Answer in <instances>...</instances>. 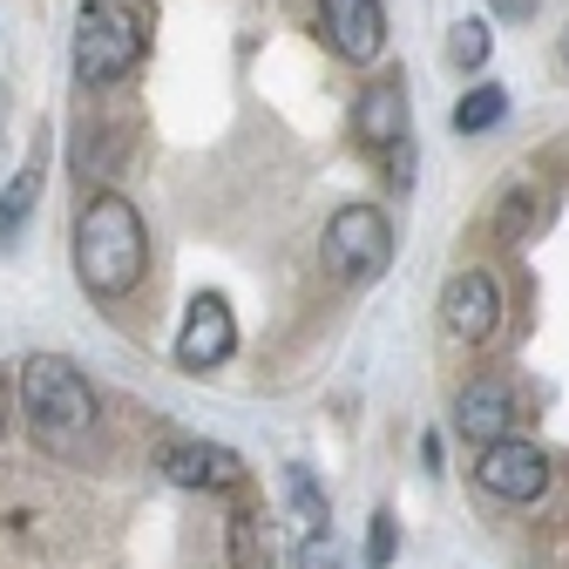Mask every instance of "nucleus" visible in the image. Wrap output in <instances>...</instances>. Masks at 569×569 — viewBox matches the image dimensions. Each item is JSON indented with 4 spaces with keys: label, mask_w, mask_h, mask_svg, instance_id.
Listing matches in <instances>:
<instances>
[{
    "label": "nucleus",
    "mask_w": 569,
    "mask_h": 569,
    "mask_svg": "<svg viewBox=\"0 0 569 569\" xmlns=\"http://www.w3.org/2000/svg\"><path fill=\"white\" fill-rule=\"evenodd\" d=\"M142 271H150V231H142L136 203L116 190L89 197L76 218V278L89 284V299H129Z\"/></svg>",
    "instance_id": "obj_1"
},
{
    "label": "nucleus",
    "mask_w": 569,
    "mask_h": 569,
    "mask_svg": "<svg viewBox=\"0 0 569 569\" xmlns=\"http://www.w3.org/2000/svg\"><path fill=\"white\" fill-rule=\"evenodd\" d=\"M21 413L34 427V441L61 461H82L96 448V427H102V400L96 387L54 360V352H34V360H21Z\"/></svg>",
    "instance_id": "obj_2"
},
{
    "label": "nucleus",
    "mask_w": 569,
    "mask_h": 569,
    "mask_svg": "<svg viewBox=\"0 0 569 569\" xmlns=\"http://www.w3.org/2000/svg\"><path fill=\"white\" fill-rule=\"evenodd\" d=\"M142 61V21L122 0H82L76 8V82L82 89H116Z\"/></svg>",
    "instance_id": "obj_3"
},
{
    "label": "nucleus",
    "mask_w": 569,
    "mask_h": 569,
    "mask_svg": "<svg viewBox=\"0 0 569 569\" xmlns=\"http://www.w3.org/2000/svg\"><path fill=\"white\" fill-rule=\"evenodd\" d=\"M326 264L346 284H373L393 264V224H387V210H373V203L332 210V224H326Z\"/></svg>",
    "instance_id": "obj_4"
},
{
    "label": "nucleus",
    "mask_w": 569,
    "mask_h": 569,
    "mask_svg": "<svg viewBox=\"0 0 569 569\" xmlns=\"http://www.w3.org/2000/svg\"><path fill=\"white\" fill-rule=\"evenodd\" d=\"M441 326L461 346H488L495 332H502V278H495L488 264L455 271L448 292H441Z\"/></svg>",
    "instance_id": "obj_5"
},
{
    "label": "nucleus",
    "mask_w": 569,
    "mask_h": 569,
    "mask_svg": "<svg viewBox=\"0 0 569 569\" xmlns=\"http://www.w3.org/2000/svg\"><path fill=\"white\" fill-rule=\"evenodd\" d=\"M481 461H475V481L495 495V502H542L549 495V448H536V441H488V448H475Z\"/></svg>",
    "instance_id": "obj_6"
},
{
    "label": "nucleus",
    "mask_w": 569,
    "mask_h": 569,
    "mask_svg": "<svg viewBox=\"0 0 569 569\" xmlns=\"http://www.w3.org/2000/svg\"><path fill=\"white\" fill-rule=\"evenodd\" d=\"M516 420H522V400H516V387H509L502 373H475V380H461V393H455V435H461L468 448L509 441Z\"/></svg>",
    "instance_id": "obj_7"
},
{
    "label": "nucleus",
    "mask_w": 569,
    "mask_h": 569,
    "mask_svg": "<svg viewBox=\"0 0 569 569\" xmlns=\"http://www.w3.org/2000/svg\"><path fill=\"white\" fill-rule=\"evenodd\" d=\"M319 28H326V48L352 68H373L387 54V8L380 0H319Z\"/></svg>",
    "instance_id": "obj_8"
},
{
    "label": "nucleus",
    "mask_w": 569,
    "mask_h": 569,
    "mask_svg": "<svg viewBox=\"0 0 569 569\" xmlns=\"http://www.w3.org/2000/svg\"><path fill=\"white\" fill-rule=\"evenodd\" d=\"M231 346H238V319L218 292H197L190 312H183V332H177V367L183 373H210V367H224L231 360Z\"/></svg>",
    "instance_id": "obj_9"
},
{
    "label": "nucleus",
    "mask_w": 569,
    "mask_h": 569,
    "mask_svg": "<svg viewBox=\"0 0 569 569\" xmlns=\"http://www.w3.org/2000/svg\"><path fill=\"white\" fill-rule=\"evenodd\" d=\"M157 468H163L170 488H238L244 481V461L218 441H170Z\"/></svg>",
    "instance_id": "obj_10"
},
{
    "label": "nucleus",
    "mask_w": 569,
    "mask_h": 569,
    "mask_svg": "<svg viewBox=\"0 0 569 569\" xmlns=\"http://www.w3.org/2000/svg\"><path fill=\"white\" fill-rule=\"evenodd\" d=\"M352 136H360L373 157H393L400 142H413L407 136V96H400V82H373L360 102H352Z\"/></svg>",
    "instance_id": "obj_11"
},
{
    "label": "nucleus",
    "mask_w": 569,
    "mask_h": 569,
    "mask_svg": "<svg viewBox=\"0 0 569 569\" xmlns=\"http://www.w3.org/2000/svg\"><path fill=\"white\" fill-rule=\"evenodd\" d=\"M41 177H48V163H41V157H28V163L14 170V183L0 190V244H14V238L28 231L34 203H41Z\"/></svg>",
    "instance_id": "obj_12"
},
{
    "label": "nucleus",
    "mask_w": 569,
    "mask_h": 569,
    "mask_svg": "<svg viewBox=\"0 0 569 569\" xmlns=\"http://www.w3.org/2000/svg\"><path fill=\"white\" fill-rule=\"evenodd\" d=\"M542 218H549V190H542V183H516V190L502 197V210H495V238H502V244H522V238L542 231Z\"/></svg>",
    "instance_id": "obj_13"
},
{
    "label": "nucleus",
    "mask_w": 569,
    "mask_h": 569,
    "mask_svg": "<svg viewBox=\"0 0 569 569\" xmlns=\"http://www.w3.org/2000/svg\"><path fill=\"white\" fill-rule=\"evenodd\" d=\"M231 569H278V542H271V516L264 509H238L231 516Z\"/></svg>",
    "instance_id": "obj_14"
},
{
    "label": "nucleus",
    "mask_w": 569,
    "mask_h": 569,
    "mask_svg": "<svg viewBox=\"0 0 569 569\" xmlns=\"http://www.w3.org/2000/svg\"><path fill=\"white\" fill-rule=\"evenodd\" d=\"M502 116H509V96L495 89V82H481V89H468V96L455 102V129H461V136H481V129H495Z\"/></svg>",
    "instance_id": "obj_15"
},
{
    "label": "nucleus",
    "mask_w": 569,
    "mask_h": 569,
    "mask_svg": "<svg viewBox=\"0 0 569 569\" xmlns=\"http://www.w3.org/2000/svg\"><path fill=\"white\" fill-rule=\"evenodd\" d=\"M488 54H495V28H488V21H461V28L448 34V61L468 68V76H475V68H488Z\"/></svg>",
    "instance_id": "obj_16"
},
{
    "label": "nucleus",
    "mask_w": 569,
    "mask_h": 569,
    "mask_svg": "<svg viewBox=\"0 0 569 569\" xmlns=\"http://www.w3.org/2000/svg\"><path fill=\"white\" fill-rule=\"evenodd\" d=\"M284 495H292V509H299V529H306V536H312V529H326V495L312 488V475H306V468L284 475Z\"/></svg>",
    "instance_id": "obj_17"
},
{
    "label": "nucleus",
    "mask_w": 569,
    "mask_h": 569,
    "mask_svg": "<svg viewBox=\"0 0 569 569\" xmlns=\"http://www.w3.org/2000/svg\"><path fill=\"white\" fill-rule=\"evenodd\" d=\"M393 549H400L393 516H373V529H367V562H373V569H387V562H393Z\"/></svg>",
    "instance_id": "obj_18"
},
{
    "label": "nucleus",
    "mask_w": 569,
    "mask_h": 569,
    "mask_svg": "<svg viewBox=\"0 0 569 569\" xmlns=\"http://www.w3.org/2000/svg\"><path fill=\"white\" fill-rule=\"evenodd\" d=\"M299 569H339V542H332V529H312V536L299 542Z\"/></svg>",
    "instance_id": "obj_19"
},
{
    "label": "nucleus",
    "mask_w": 569,
    "mask_h": 569,
    "mask_svg": "<svg viewBox=\"0 0 569 569\" xmlns=\"http://www.w3.org/2000/svg\"><path fill=\"white\" fill-rule=\"evenodd\" d=\"M495 8H502L509 21H522V14H536V0H495Z\"/></svg>",
    "instance_id": "obj_20"
},
{
    "label": "nucleus",
    "mask_w": 569,
    "mask_h": 569,
    "mask_svg": "<svg viewBox=\"0 0 569 569\" xmlns=\"http://www.w3.org/2000/svg\"><path fill=\"white\" fill-rule=\"evenodd\" d=\"M556 54H562V68H569V21H562V41H556Z\"/></svg>",
    "instance_id": "obj_21"
}]
</instances>
